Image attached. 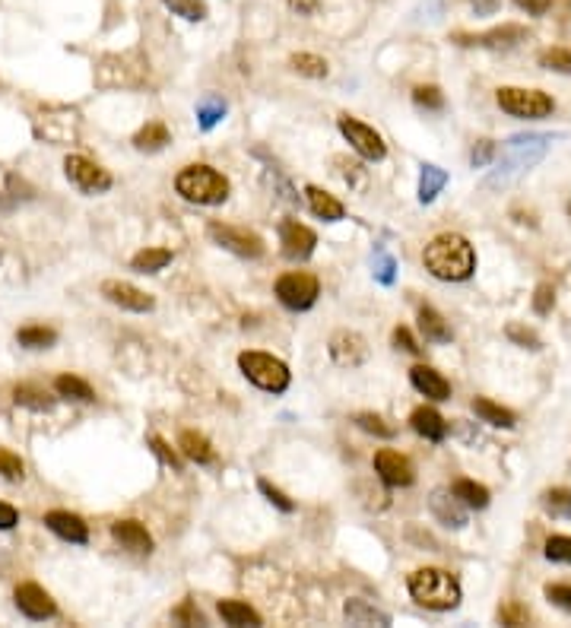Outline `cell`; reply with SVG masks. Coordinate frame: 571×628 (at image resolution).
<instances>
[{"mask_svg":"<svg viewBox=\"0 0 571 628\" xmlns=\"http://www.w3.org/2000/svg\"><path fill=\"white\" fill-rule=\"evenodd\" d=\"M422 264L435 280L445 282H463L470 280L473 270H477V251L463 235L457 232H441L422 251Z\"/></svg>","mask_w":571,"mask_h":628,"instance_id":"cell-1","label":"cell"},{"mask_svg":"<svg viewBox=\"0 0 571 628\" xmlns=\"http://www.w3.org/2000/svg\"><path fill=\"white\" fill-rule=\"evenodd\" d=\"M552 137H546V134H527V137H514L511 143H508V152L502 156V166L495 168V172L489 175V178L483 181L485 188H508L511 181H518L524 172H530V168L536 166V162L546 156V150H550Z\"/></svg>","mask_w":571,"mask_h":628,"instance_id":"cell-2","label":"cell"},{"mask_svg":"<svg viewBox=\"0 0 571 628\" xmlns=\"http://www.w3.org/2000/svg\"><path fill=\"white\" fill-rule=\"evenodd\" d=\"M406 587H410V597L426 609L445 613V609H454L461 603V584H457L454 575H448V571L441 568L412 571Z\"/></svg>","mask_w":571,"mask_h":628,"instance_id":"cell-3","label":"cell"},{"mask_svg":"<svg viewBox=\"0 0 571 628\" xmlns=\"http://www.w3.org/2000/svg\"><path fill=\"white\" fill-rule=\"evenodd\" d=\"M175 191L191 203L216 207V203H223L229 197V178L210 166H188L181 168L178 178H175Z\"/></svg>","mask_w":571,"mask_h":628,"instance_id":"cell-4","label":"cell"},{"mask_svg":"<svg viewBox=\"0 0 571 628\" xmlns=\"http://www.w3.org/2000/svg\"><path fill=\"white\" fill-rule=\"evenodd\" d=\"M239 369L248 381L257 384L261 390H270V394H282L292 381L290 365H286L282 359H276V355H267V353H241Z\"/></svg>","mask_w":571,"mask_h":628,"instance_id":"cell-5","label":"cell"},{"mask_svg":"<svg viewBox=\"0 0 571 628\" xmlns=\"http://www.w3.org/2000/svg\"><path fill=\"white\" fill-rule=\"evenodd\" d=\"M499 105L502 111H508L511 118H527V121H540V118H550L556 102L550 99L540 89H521V86H502L499 89Z\"/></svg>","mask_w":571,"mask_h":628,"instance_id":"cell-6","label":"cell"},{"mask_svg":"<svg viewBox=\"0 0 571 628\" xmlns=\"http://www.w3.org/2000/svg\"><path fill=\"white\" fill-rule=\"evenodd\" d=\"M321 286L318 276L311 273H286L276 280V298H280L286 308L292 311H308L311 305L318 302Z\"/></svg>","mask_w":571,"mask_h":628,"instance_id":"cell-7","label":"cell"},{"mask_svg":"<svg viewBox=\"0 0 571 628\" xmlns=\"http://www.w3.org/2000/svg\"><path fill=\"white\" fill-rule=\"evenodd\" d=\"M340 134L349 140V146L359 152L362 159L381 162L384 156H387V146H384L381 134H378L375 127H369V124L355 121L353 115H340Z\"/></svg>","mask_w":571,"mask_h":628,"instance_id":"cell-8","label":"cell"},{"mask_svg":"<svg viewBox=\"0 0 571 628\" xmlns=\"http://www.w3.org/2000/svg\"><path fill=\"white\" fill-rule=\"evenodd\" d=\"M207 235L216 241L225 251L239 254V257H261L264 254V239L254 235L248 229H239V225H225V223H210L207 225Z\"/></svg>","mask_w":571,"mask_h":628,"instance_id":"cell-9","label":"cell"},{"mask_svg":"<svg viewBox=\"0 0 571 628\" xmlns=\"http://www.w3.org/2000/svg\"><path fill=\"white\" fill-rule=\"evenodd\" d=\"M64 172H67V178L80 191H86V194H102V191L111 188V175L105 172L99 162L86 159V156H67Z\"/></svg>","mask_w":571,"mask_h":628,"instance_id":"cell-10","label":"cell"},{"mask_svg":"<svg viewBox=\"0 0 571 628\" xmlns=\"http://www.w3.org/2000/svg\"><path fill=\"white\" fill-rule=\"evenodd\" d=\"M330 359L340 369H359L369 359V343L355 330H337L330 337Z\"/></svg>","mask_w":571,"mask_h":628,"instance_id":"cell-11","label":"cell"},{"mask_svg":"<svg viewBox=\"0 0 571 628\" xmlns=\"http://www.w3.org/2000/svg\"><path fill=\"white\" fill-rule=\"evenodd\" d=\"M102 296L109 298L111 305H118V308L137 311V314H146V311L156 308V298L146 296L134 282H124V280H105L102 282Z\"/></svg>","mask_w":571,"mask_h":628,"instance_id":"cell-12","label":"cell"},{"mask_svg":"<svg viewBox=\"0 0 571 628\" xmlns=\"http://www.w3.org/2000/svg\"><path fill=\"white\" fill-rule=\"evenodd\" d=\"M280 245H282V254L290 260H305V257H311V251L318 245V235H314L308 225L298 223V219H282Z\"/></svg>","mask_w":571,"mask_h":628,"instance_id":"cell-13","label":"cell"},{"mask_svg":"<svg viewBox=\"0 0 571 628\" xmlns=\"http://www.w3.org/2000/svg\"><path fill=\"white\" fill-rule=\"evenodd\" d=\"M375 473L384 485L400 489V485H412L416 473H412L410 457H404L400 451H378L375 454Z\"/></svg>","mask_w":571,"mask_h":628,"instance_id":"cell-14","label":"cell"},{"mask_svg":"<svg viewBox=\"0 0 571 628\" xmlns=\"http://www.w3.org/2000/svg\"><path fill=\"white\" fill-rule=\"evenodd\" d=\"M527 38V29L524 26H514V22H508V26H499V29H489L483 32V36H467V32H457L454 42L457 45H467V48H511V45L524 42Z\"/></svg>","mask_w":571,"mask_h":628,"instance_id":"cell-15","label":"cell"},{"mask_svg":"<svg viewBox=\"0 0 571 628\" xmlns=\"http://www.w3.org/2000/svg\"><path fill=\"white\" fill-rule=\"evenodd\" d=\"M16 607H20V613L26 616V619H36V622L51 619V616L58 613L51 593L45 591V587H38V584H20L16 587Z\"/></svg>","mask_w":571,"mask_h":628,"instance_id":"cell-16","label":"cell"},{"mask_svg":"<svg viewBox=\"0 0 571 628\" xmlns=\"http://www.w3.org/2000/svg\"><path fill=\"white\" fill-rule=\"evenodd\" d=\"M45 527H48L54 536H61V540L77 542V546L89 542V527H86V520H83L80 514H70V511H48V514H45Z\"/></svg>","mask_w":571,"mask_h":628,"instance_id":"cell-17","label":"cell"},{"mask_svg":"<svg viewBox=\"0 0 571 628\" xmlns=\"http://www.w3.org/2000/svg\"><path fill=\"white\" fill-rule=\"evenodd\" d=\"M111 536H115L127 552H137V556H150L152 552V536L140 520H115V524H111Z\"/></svg>","mask_w":571,"mask_h":628,"instance_id":"cell-18","label":"cell"},{"mask_svg":"<svg viewBox=\"0 0 571 628\" xmlns=\"http://www.w3.org/2000/svg\"><path fill=\"white\" fill-rule=\"evenodd\" d=\"M428 505H432V514L441 520V524H445V527L461 530L463 524H467V505H463L461 499H454V492L435 489L432 499H428Z\"/></svg>","mask_w":571,"mask_h":628,"instance_id":"cell-19","label":"cell"},{"mask_svg":"<svg viewBox=\"0 0 571 628\" xmlns=\"http://www.w3.org/2000/svg\"><path fill=\"white\" fill-rule=\"evenodd\" d=\"M410 381H412V387L428 400H448L451 397L448 378L441 375V371H435L432 365H416V369H410Z\"/></svg>","mask_w":571,"mask_h":628,"instance_id":"cell-20","label":"cell"},{"mask_svg":"<svg viewBox=\"0 0 571 628\" xmlns=\"http://www.w3.org/2000/svg\"><path fill=\"white\" fill-rule=\"evenodd\" d=\"M305 197H308L311 213H314V216H321L324 223H337V219L347 216V207H343V203L337 200L333 194L314 188V184H308V188H305Z\"/></svg>","mask_w":571,"mask_h":628,"instance_id":"cell-21","label":"cell"},{"mask_svg":"<svg viewBox=\"0 0 571 628\" xmlns=\"http://www.w3.org/2000/svg\"><path fill=\"white\" fill-rule=\"evenodd\" d=\"M343 616L349 619V625H391V616L375 609L371 603H365V599H359V597L347 599Z\"/></svg>","mask_w":571,"mask_h":628,"instance_id":"cell-22","label":"cell"},{"mask_svg":"<svg viewBox=\"0 0 571 628\" xmlns=\"http://www.w3.org/2000/svg\"><path fill=\"white\" fill-rule=\"evenodd\" d=\"M410 426L416 428L426 441H445V435H448V422H445L435 410H428V406H420V410L412 412Z\"/></svg>","mask_w":571,"mask_h":628,"instance_id":"cell-23","label":"cell"},{"mask_svg":"<svg viewBox=\"0 0 571 628\" xmlns=\"http://www.w3.org/2000/svg\"><path fill=\"white\" fill-rule=\"evenodd\" d=\"M178 448L181 454L194 463H216V451H213V444L200 432H181Z\"/></svg>","mask_w":571,"mask_h":628,"instance_id":"cell-24","label":"cell"},{"mask_svg":"<svg viewBox=\"0 0 571 628\" xmlns=\"http://www.w3.org/2000/svg\"><path fill=\"white\" fill-rule=\"evenodd\" d=\"M470 406L479 422H489V426H495V428H514V412L499 404H492L489 397H473Z\"/></svg>","mask_w":571,"mask_h":628,"instance_id":"cell-25","label":"cell"},{"mask_svg":"<svg viewBox=\"0 0 571 628\" xmlns=\"http://www.w3.org/2000/svg\"><path fill=\"white\" fill-rule=\"evenodd\" d=\"M219 616L229 625H261V613L254 607H248L245 599H219Z\"/></svg>","mask_w":571,"mask_h":628,"instance_id":"cell-26","label":"cell"},{"mask_svg":"<svg viewBox=\"0 0 571 628\" xmlns=\"http://www.w3.org/2000/svg\"><path fill=\"white\" fill-rule=\"evenodd\" d=\"M13 400H16V406H26V410H32V412H48L51 406H54V397H51L45 387H38V384H16Z\"/></svg>","mask_w":571,"mask_h":628,"instance_id":"cell-27","label":"cell"},{"mask_svg":"<svg viewBox=\"0 0 571 628\" xmlns=\"http://www.w3.org/2000/svg\"><path fill=\"white\" fill-rule=\"evenodd\" d=\"M168 264H172V251H168V248H143V251H137L131 260V267L137 270V273H159Z\"/></svg>","mask_w":571,"mask_h":628,"instance_id":"cell-28","label":"cell"},{"mask_svg":"<svg viewBox=\"0 0 571 628\" xmlns=\"http://www.w3.org/2000/svg\"><path fill=\"white\" fill-rule=\"evenodd\" d=\"M420 330L426 339H432V343H451V327L448 321L441 318L435 308H420Z\"/></svg>","mask_w":571,"mask_h":628,"instance_id":"cell-29","label":"cell"},{"mask_svg":"<svg viewBox=\"0 0 571 628\" xmlns=\"http://www.w3.org/2000/svg\"><path fill=\"white\" fill-rule=\"evenodd\" d=\"M290 67L298 73V77H308V80H324L327 73H330L327 61L318 58V54H308V51H298V54H292Z\"/></svg>","mask_w":571,"mask_h":628,"instance_id":"cell-30","label":"cell"},{"mask_svg":"<svg viewBox=\"0 0 571 628\" xmlns=\"http://www.w3.org/2000/svg\"><path fill=\"white\" fill-rule=\"evenodd\" d=\"M168 127L166 124H159V121H152V124H146L143 130H137V137H134V146H137L140 152H159L162 146L168 143Z\"/></svg>","mask_w":571,"mask_h":628,"instance_id":"cell-31","label":"cell"},{"mask_svg":"<svg viewBox=\"0 0 571 628\" xmlns=\"http://www.w3.org/2000/svg\"><path fill=\"white\" fill-rule=\"evenodd\" d=\"M54 390H58L61 397L80 400V404H93V400H95V390L89 387L83 378H77V375H61L58 381H54Z\"/></svg>","mask_w":571,"mask_h":628,"instance_id":"cell-32","label":"cell"},{"mask_svg":"<svg viewBox=\"0 0 571 628\" xmlns=\"http://www.w3.org/2000/svg\"><path fill=\"white\" fill-rule=\"evenodd\" d=\"M451 492H454V499H461L467 508H485L489 505V489L479 483H473V479H457L454 485H451Z\"/></svg>","mask_w":571,"mask_h":628,"instance_id":"cell-33","label":"cell"},{"mask_svg":"<svg viewBox=\"0 0 571 628\" xmlns=\"http://www.w3.org/2000/svg\"><path fill=\"white\" fill-rule=\"evenodd\" d=\"M448 184V172H441L438 166H422V175H420V200L422 203H432L438 197V191Z\"/></svg>","mask_w":571,"mask_h":628,"instance_id":"cell-34","label":"cell"},{"mask_svg":"<svg viewBox=\"0 0 571 628\" xmlns=\"http://www.w3.org/2000/svg\"><path fill=\"white\" fill-rule=\"evenodd\" d=\"M16 343L26 349H48L58 343V333L51 330V327H22L20 333H16Z\"/></svg>","mask_w":571,"mask_h":628,"instance_id":"cell-35","label":"cell"},{"mask_svg":"<svg viewBox=\"0 0 571 628\" xmlns=\"http://www.w3.org/2000/svg\"><path fill=\"white\" fill-rule=\"evenodd\" d=\"M542 508H546V514H552V518H571V489H550L542 492Z\"/></svg>","mask_w":571,"mask_h":628,"instance_id":"cell-36","label":"cell"},{"mask_svg":"<svg viewBox=\"0 0 571 628\" xmlns=\"http://www.w3.org/2000/svg\"><path fill=\"white\" fill-rule=\"evenodd\" d=\"M223 115H225V102L219 99V95H207V99H200V105H197V118H200L203 130L216 127V124L223 121Z\"/></svg>","mask_w":571,"mask_h":628,"instance_id":"cell-37","label":"cell"},{"mask_svg":"<svg viewBox=\"0 0 571 628\" xmlns=\"http://www.w3.org/2000/svg\"><path fill=\"white\" fill-rule=\"evenodd\" d=\"M162 4H166L175 16H181V20H188V22L207 20V4H203V0H162Z\"/></svg>","mask_w":571,"mask_h":628,"instance_id":"cell-38","label":"cell"},{"mask_svg":"<svg viewBox=\"0 0 571 628\" xmlns=\"http://www.w3.org/2000/svg\"><path fill=\"white\" fill-rule=\"evenodd\" d=\"M355 426H359L362 432L375 435V438H394V426H387L378 412H359V416H355Z\"/></svg>","mask_w":571,"mask_h":628,"instance_id":"cell-39","label":"cell"},{"mask_svg":"<svg viewBox=\"0 0 571 628\" xmlns=\"http://www.w3.org/2000/svg\"><path fill=\"white\" fill-rule=\"evenodd\" d=\"M412 102H416L420 109H428V111L445 109V95H441L438 86H416L412 89Z\"/></svg>","mask_w":571,"mask_h":628,"instance_id":"cell-40","label":"cell"},{"mask_svg":"<svg viewBox=\"0 0 571 628\" xmlns=\"http://www.w3.org/2000/svg\"><path fill=\"white\" fill-rule=\"evenodd\" d=\"M540 64L546 67V70L571 73V51H562V48L542 51V54H540Z\"/></svg>","mask_w":571,"mask_h":628,"instance_id":"cell-41","label":"cell"},{"mask_svg":"<svg viewBox=\"0 0 571 628\" xmlns=\"http://www.w3.org/2000/svg\"><path fill=\"white\" fill-rule=\"evenodd\" d=\"M0 477L13 479V483L26 477V467H22V461L13 454V451H7V448H0Z\"/></svg>","mask_w":571,"mask_h":628,"instance_id":"cell-42","label":"cell"},{"mask_svg":"<svg viewBox=\"0 0 571 628\" xmlns=\"http://www.w3.org/2000/svg\"><path fill=\"white\" fill-rule=\"evenodd\" d=\"M546 559H550V562L571 565V536H550V542H546Z\"/></svg>","mask_w":571,"mask_h":628,"instance_id":"cell-43","label":"cell"},{"mask_svg":"<svg viewBox=\"0 0 571 628\" xmlns=\"http://www.w3.org/2000/svg\"><path fill=\"white\" fill-rule=\"evenodd\" d=\"M394 270H397V264H394V257L387 251H381V248H378L375 251V276H378V282H384V286H391L394 282Z\"/></svg>","mask_w":571,"mask_h":628,"instance_id":"cell-44","label":"cell"},{"mask_svg":"<svg viewBox=\"0 0 571 628\" xmlns=\"http://www.w3.org/2000/svg\"><path fill=\"white\" fill-rule=\"evenodd\" d=\"M508 339L511 343H518V347H524V349H540V337H536L530 327H524V324H508Z\"/></svg>","mask_w":571,"mask_h":628,"instance_id":"cell-45","label":"cell"},{"mask_svg":"<svg viewBox=\"0 0 571 628\" xmlns=\"http://www.w3.org/2000/svg\"><path fill=\"white\" fill-rule=\"evenodd\" d=\"M552 305H556V290H552L550 282H540L534 292V311L536 314H550Z\"/></svg>","mask_w":571,"mask_h":628,"instance_id":"cell-46","label":"cell"},{"mask_svg":"<svg viewBox=\"0 0 571 628\" xmlns=\"http://www.w3.org/2000/svg\"><path fill=\"white\" fill-rule=\"evenodd\" d=\"M150 448L156 451V457H159V461L166 463V467H172V469H181V457L175 454L172 448H168V444L159 438V435H150Z\"/></svg>","mask_w":571,"mask_h":628,"instance_id":"cell-47","label":"cell"},{"mask_svg":"<svg viewBox=\"0 0 571 628\" xmlns=\"http://www.w3.org/2000/svg\"><path fill=\"white\" fill-rule=\"evenodd\" d=\"M546 599H550L552 607L571 613V584H550L546 587Z\"/></svg>","mask_w":571,"mask_h":628,"instance_id":"cell-48","label":"cell"},{"mask_svg":"<svg viewBox=\"0 0 571 628\" xmlns=\"http://www.w3.org/2000/svg\"><path fill=\"white\" fill-rule=\"evenodd\" d=\"M257 489H261L264 495H267V502H270V505H276V508H280V511H286V514H290V511H296V505H292V502L286 499V495H282V492L276 489V485H270L267 479H261V483H257Z\"/></svg>","mask_w":571,"mask_h":628,"instance_id":"cell-49","label":"cell"},{"mask_svg":"<svg viewBox=\"0 0 571 628\" xmlns=\"http://www.w3.org/2000/svg\"><path fill=\"white\" fill-rule=\"evenodd\" d=\"M492 156H495V143H492V140H479V143L470 150V162H473V166H477V168L489 166Z\"/></svg>","mask_w":571,"mask_h":628,"instance_id":"cell-50","label":"cell"},{"mask_svg":"<svg viewBox=\"0 0 571 628\" xmlns=\"http://www.w3.org/2000/svg\"><path fill=\"white\" fill-rule=\"evenodd\" d=\"M175 622H184V625H203V616H200V609H194L191 599H184V603L175 609Z\"/></svg>","mask_w":571,"mask_h":628,"instance_id":"cell-51","label":"cell"},{"mask_svg":"<svg viewBox=\"0 0 571 628\" xmlns=\"http://www.w3.org/2000/svg\"><path fill=\"white\" fill-rule=\"evenodd\" d=\"M394 343H397V349H404V353H420V343H416V337H412L410 330H406V327H397V330H394Z\"/></svg>","mask_w":571,"mask_h":628,"instance_id":"cell-52","label":"cell"},{"mask_svg":"<svg viewBox=\"0 0 571 628\" xmlns=\"http://www.w3.org/2000/svg\"><path fill=\"white\" fill-rule=\"evenodd\" d=\"M499 619L505 622V625H527L530 616L524 613L521 607H505V609H499Z\"/></svg>","mask_w":571,"mask_h":628,"instance_id":"cell-53","label":"cell"},{"mask_svg":"<svg viewBox=\"0 0 571 628\" xmlns=\"http://www.w3.org/2000/svg\"><path fill=\"white\" fill-rule=\"evenodd\" d=\"M20 524V511L13 505H4L0 502V530H13Z\"/></svg>","mask_w":571,"mask_h":628,"instance_id":"cell-54","label":"cell"},{"mask_svg":"<svg viewBox=\"0 0 571 628\" xmlns=\"http://www.w3.org/2000/svg\"><path fill=\"white\" fill-rule=\"evenodd\" d=\"M290 10L298 16H311L318 10V0H290Z\"/></svg>","mask_w":571,"mask_h":628,"instance_id":"cell-55","label":"cell"},{"mask_svg":"<svg viewBox=\"0 0 571 628\" xmlns=\"http://www.w3.org/2000/svg\"><path fill=\"white\" fill-rule=\"evenodd\" d=\"M518 7H524L527 13L540 16V13H546V10H550V0H518Z\"/></svg>","mask_w":571,"mask_h":628,"instance_id":"cell-56","label":"cell"},{"mask_svg":"<svg viewBox=\"0 0 571 628\" xmlns=\"http://www.w3.org/2000/svg\"><path fill=\"white\" fill-rule=\"evenodd\" d=\"M499 4H502V0H473V10H477L479 16H489V13H495V10H499Z\"/></svg>","mask_w":571,"mask_h":628,"instance_id":"cell-57","label":"cell"},{"mask_svg":"<svg viewBox=\"0 0 571 628\" xmlns=\"http://www.w3.org/2000/svg\"><path fill=\"white\" fill-rule=\"evenodd\" d=\"M568 16H571V0H568Z\"/></svg>","mask_w":571,"mask_h":628,"instance_id":"cell-58","label":"cell"}]
</instances>
